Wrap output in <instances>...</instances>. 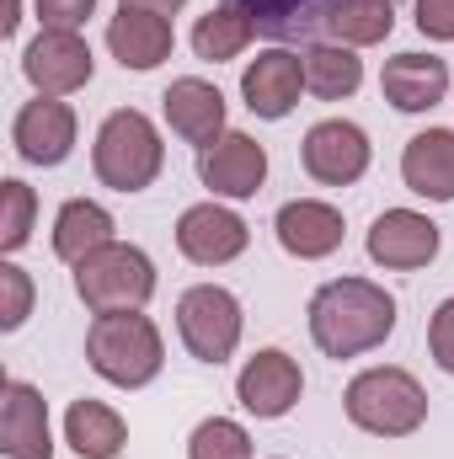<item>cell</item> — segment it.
I'll return each mask as SVG.
<instances>
[{
    "label": "cell",
    "instance_id": "6da1fadb",
    "mask_svg": "<svg viewBox=\"0 0 454 459\" xmlns=\"http://www.w3.org/2000/svg\"><path fill=\"white\" fill-rule=\"evenodd\" d=\"M310 342L327 358H363L390 342L396 332V299L374 278H332L310 294Z\"/></svg>",
    "mask_w": 454,
    "mask_h": 459
},
{
    "label": "cell",
    "instance_id": "7a4b0ae2",
    "mask_svg": "<svg viewBox=\"0 0 454 459\" xmlns=\"http://www.w3.org/2000/svg\"><path fill=\"white\" fill-rule=\"evenodd\" d=\"M342 411L369 438H412L428 422V390L412 368L380 363V368H363V374L347 379Z\"/></svg>",
    "mask_w": 454,
    "mask_h": 459
},
{
    "label": "cell",
    "instance_id": "3957f363",
    "mask_svg": "<svg viewBox=\"0 0 454 459\" xmlns=\"http://www.w3.org/2000/svg\"><path fill=\"white\" fill-rule=\"evenodd\" d=\"M86 363L97 379H108L118 390H144L161 379L166 368V342L161 326L144 310H118V316H97L86 332Z\"/></svg>",
    "mask_w": 454,
    "mask_h": 459
},
{
    "label": "cell",
    "instance_id": "277c9868",
    "mask_svg": "<svg viewBox=\"0 0 454 459\" xmlns=\"http://www.w3.org/2000/svg\"><path fill=\"white\" fill-rule=\"evenodd\" d=\"M161 166H166V144H161V128L150 123V113L118 108V113L102 117V128L92 139V171L102 187L144 193V187H155Z\"/></svg>",
    "mask_w": 454,
    "mask_h": 459
},
{
    "label": "cell",
    "instance_id": "5b68a950",
    "mask_svg": "<svg viewBox=\"0 0 454 459\" xmlns=\"http://www.w3.org/2000/svg\"><path fill=\"white\" fill-rule=\"evenodd\" d=\"M75 294L92 316H118V310H144L150 294H155V262L128 246L113 240L102 251H92L81 267H75Z\"/></svg>",
    "mask_w": 454,
    "mask_h": 459
},
{
    "label": "cell",
    "instance_id": "8992f818",
    "mask_svg": "<svg viewBox=\"0 0 454 459\" xmlns=\"http://www.w3.org/2000/svg\"><path fill=\"white\" fill-rule=\"evenodd\" d=\"M240 332H246V310L225 283H193L177 299V337L198 363H214V368L230 363V352L240 347Z\"/></svg>",
    "mask_w": 454,
    "mask_h": 459
},
{
    "label": "cell",
    "instance_id": "52a82bcc",
    "mask_svg": "<svg viewBox=\"0 0 454 459\" xmlns=\"http://www.w3.org/2000/svg\"><path fill=\"white\" fill-rule=\"evenodd\" d=\"M92 43L81 32H59V27H43L27 48H22V75L38 97H75L81 86H92Z\"/></svg>",
    "mask_w": 454,
    "mask_h": 459
},
{
    "label": "cell",
    "instance_id": "ba28073f",
    "mask_svg": "<svg viewBox=\"0 0 454 459\" xmlns=\"http://www.w3.org/2000/svg\"><path fill=\"white\" fill-rule=\"evenodd\" d=\"M300 160H305V177L321 182V187H353L363 182L369 160H374V144L358 123L347 117H321L310 123L305 144H300Z\"/></svg>",
    "mask_w": 454,
    "mask_h": 459
},
{
    "label": "cell",
    "instance_id": "9c48e42d",
    "mask_svg": "<svg viewBox=\"0 0 454 459\" xmlns=\"http://www.w3.org/2000/svg\"><path fill=\"white\" fill-rule=\"evenodd\" d=\"M300 395H305V374H300V363H294L284 347L251 352V358L240 363V374H235V401H240L257 422L289 417V411L300 406Z\"/></svg>",
    "mask_w": 454,
    "mask_h": 459
},
{
    "label": "cell",
    "instance_id": "30bf717a",
    "mask_svg": "<svg viewBox=\"0 0 454 459\" xmlns=\"http://www.w3.org/2000/svg\"><path fill=\"white\" fill-rule=\"evenodd\" d=\"M75 134H81V123L65 97H32L11 117V144L27 166H65L75 155Z\"/></svg>",
    "mask_w": 454,
    "mask_h": 459
},
{
    "label": "cell",
    "instance_id": "8fae6325",
    "mask_svg": "<svg viewBox=\"0 0 454 459\" xmlns=\"http://www.w3.org/2000/svg\"><path fill=\"white\" fill-rule=\"evenodd\" d=\"M300 91H305V59L294 48H262L246 70H240V102L262 123H284V117L300 108Z\"/></svg>",
    "mask_w": 454,
    "mask_h": 459
},
{
    "label": "cell",
    "instance_id": "7c38bea8",
    "mask_svg": "<svg viewBox=\"0 0 454 459\" xmlns=\"http://www.w3.org/2000/svg\"><path fill=\"white\" fill-rule=\"evenodd\" d=\"M198 182H204L214 198H230V204L257 198L262 182H267V150H262L251 134L230 128V134H220L209 150H198Z\"/></svg>",
    "mask_w": 454,
    "mask_h": 459
},
{
    "label": "cell",
    "instance_id": "4fadbf2b",
    "mask_svg": "<svg viewBox=\"0 0 454 459\" xmlns=\"http://www.w3.org/2000/svg\"><path fill=\"white\" fill-rule=\"evenodd\" d=\"M363 246H369V262L374 267H385V273H417V267H428L439 256L444 235H439V225L428 214H417V209H385L369 225V240Z\"/></svg>",
    "mask_w": 454,
    "mask_h": 459
},
{
    "label": "cell",
    "instance_id": "5bb4252c",
    "mask_svg": "<svg viewBox=\"0 0 454 459\" xmlns=\"http://www.w3.org/2000/svg\"><path fill=\"white\" fill-rule=\"evenodd\" d=\"M246 246H251L246 220H240L235 209H225L220 198L193 204V209H182V220H177V251H182L193 267H225V262H235Z\"/></svg>",
    "mask_w": 454,
    "mask_h": 459
},
{
    "label": "cell",
    "instance_id": "9a60e30c",
    "mask_svg": "<svg viewBox=\"0 0 454 459\" xmlns=\"http://www.w3.org/2000/svg\"><path fill=\"white\" fill-rule=\"evenodd\" d=\"M161 113H166V128H171L182 144H193V150H209L220 134H230L225 128V97H220V86L204 81V75L171 81L166 97H161Z\"/></svg>",
    "mask_w": 454,
    "mask_h": 459
},
{
    "label": "cell",
    "instance_id": "2e32d148",
    "mask_svg": "<svg viewBox=\"0 0 454 459\" xmlns=\"http://www.w3.org/2000/svg\"><path fill=\"white\" fill-rule=\"evenodd\" d=\"M273 235L294 262H321L342 246L347 225H342V209L327 204V198H289L273 214Z\"/></svg>",
    "mask_w": 454,
    "mask_h": 459
},
{
    "label": "cell",
    "instance_id": "e0dca14e",
    "mask_svg": "<svg viewBox=\"0 0 454 459\" xmlns=\"http://www.w3.org/2000/svg\"><path fill=\"white\" fill-rule=\"evenodd\" d=\"M0 455L5 459H54L48 433V401L27 379H5V406H0Z\"/></svg>",
    "mask_w": 454,
    "mask_h": 459
},
{
    "label": "cell",
    "instance_id": "ac0fdd59",
    "mask_svg": "<svg viewBox=\"0 0 454 459\" xmlns=\"http://www.w3.org/2000/svg\"><path fill=\"white\" fill-rule=\"evenodd\" d=\"M108 48L123 70L144 75V70H161L177 48V32H171V16H155V11H134V5H118V16L108 22Z\"/></svg>",
    "mask_w": 454,
    "mask_h": 459
},
{
    "label": "cell",
    "instance_id": "d6986e66",
    "mask_svg": "<svg viewBox=\"0 0 454 459\" xmlns=\"http://www.w3.org/2000/svg\"><path fill=\"white\" fill-rule=\"evenodd\" d=\"M230 5H240L257 22V38H273L284 48V43H321L347 0H230Z\"/></svg>",
    "mask_w": 454,
    "mask_h": 459
},
{
    "label": "cell",
    "instance_id": "ffe728a7",
    "mask_svg": "<svg viewBox=\"0 0 454 459\" xmlns=\"http://www.w3.org/2000/svg\"><path fill=\"white\" fill-rule=\"evenodd\" d=\"M380 91L396 113H433L450 97V65L439 54H396L380 70Z\"/></svg>",
    "mask_w": 454,
    "mask_h": 459
},
{
    "label": "cell",
    "instance_id": "44dd1931",
    "mask_svg": "<svg viewBox=\"0 0 454 459\" xmlns=\"http://www.w3.org/2000/svg\"><path fill=\"white\" fill-rule=\"evenodd\" d=\"M401 182L428 204H454V128H423L406 139Z\"/></svg>",
    "mask_w": 454,
    "mask_h": 459
},
{
    "label": "cell",
    "instance_id": "7402d4cb",
    "mask_svg": "<svg viewBox=\"0 0 454 459\" xmlns=\"http://www.w3.org/2000/svg\"><path fill=\"white\" fill-rule=\"evenodd\" d=\"M113 230H118V220L97 204V198H70V204H59V214H54V256L70 262V267H81L92 251L113 246L118 240Z\"/></svg>",
    "mask_w": 454,
    "mask_h": 459
},
{
    "label": "cell",
    "instance_id": "603a6c76",
    "mask_svg": "<svg viewBox=\"0 0 454 459\" xmlns=\"http://www.w3.org/2000/svg\"><path fill=\"white\" fill-rule=\"evenodd\" d=\"M65 444L81 459H118L128 444V422L118 417L108 401H70L65 411Z\"/></svg>",
    "mask_w": 454,
    "mask_h": 459
},
{
    "label": "cell",
    "instance_id": "cb8c5ba5",
    "mask_svg": "<svg viewBox=\"0 0 454 459\" xmlns=\"http://www.w3.org/2000/svg\"><path fill=\"white\" fill-rule=\"evenodd\" d=\"M305 59V91L321 97V102H347L358 86H363V59L358 48H342V43H305L300 48Z\"/></svg>",
    "mask_w": 454,
    "mask_h": 459
},
{
    "label": "cell",
    "instance_id": "d4e9b609",
    "mask_svg": "<svg viewBox=\"0 0 454 459\" xmlns=\"http://www.w3.org/2000/svg\"><path fill=\"white\" fill-rule=\"evenodd\" d=\"M251 38H257V22H251L240 5H230V0H220L209 16L193 22V54H198L204 65H230V59H240V54L251 48Z\"/></svg>",
    "mask_w": 454,
    "mask_h": 459
},
{
    "label": "cell",
    "instance_id": "484cf974",
    "mask_svg": "<svg viewBox=\"0 0 454 459\" xmlns=\"http://www.w3.org/2000/svg\"><path fill=\"white\" fill-rule=\"evenodd\" d=\"M396 32V0H347L332 27H327V43L342 48H374Z\"/></svg>",
    "mask_w": 454,
    "mask_h": 459
},
{
    "label": "cell",
    "instance_id": "4316f807",
    "mask_svg": "<svg viewBox=\"0 0 454 459\" xmlns=\"http://www.w3.org/2000/svg\"><path fill=\"white\" fill-rule=\"evenodd\" d=\"M32 220H38V193L22 177H5L0 182V251L5 256H16L32 240Z\"/></svg>",
    "mask_w": 454,
    "mask_h": 459
},
{
    "label": "cell",
    "instance_id": "83f0119b",
    "mask_svg": "<svg viewBox=\"0 0 454 459\" xmlns=\"http://www.w3.org/2000/svg\"><path fill=\"white\" fill-rule=\"evenodd\" d=\"M188 459H251V433L235 417H204L188 433Z\"/></svg>",
    "mask_w": 454,
    "mask_h": 459
},
{
    "label": "cell",
    "instance_id": "f1b7e54d",
    "mask_svg": "<svg viewBox=\"0 0 454 459\" xmlns=\"http://www.w3.org/2000/svg\"><path fill=\"white\" fill-rule=\"evenodd\" d=\"M32 316V278L11 256L0 262V332H22Z\"/></svg>",
    "mask_w": 454,
    "mask_h": 459
},
{
    "label": "cell",
    "instance_id": "f546056e",
    "mask_svg": "<svg viewBox=\"0 0 454 459\" xmlns=\"http://www.w3.org/2000/svg\"><path fill=\"white\" fill-rule=\"evenodd\" d=\"M38 22L43 27H59V32H81L92 16H97V0H32Z\"/></svg>",
    "mask_w": 454,
    "mask_h": 459
},
{
    "label": "cell",
    "instance_id": "4dcf8cb0",
    "mask_svg": "<svg viewBox=\"0 0 454 459\" xmlns=\"http://www.w3.org/2000/svg\"><path fill=\"white\" fill-rule=\"evenodd\" d=\"M428 352H433V363L454 379V294L433 310V321H428Z\"/></svg>",
    "mask_w": 454,
    "mask_h": 459
},
{
    "label": "cell",
    "instance_id": "1f68e13d",
    "mask_svg": "<svg viewBox=\"0 0 454 459\" xmlns=\"http://www.w3.org/2000/svg\"><path fill=\"white\" fill-rule=\"evenodd\" d=\"M417 32L433 43H454V0H417Z\"/></svg>",
    "mask_w": 454,
    "mask_h": 459
},
{
    "label": "cell",
    "instance_id": "d6a6232c",
    "mask_svg": "<svg viewBox=\"0 0 454 459\" xmlns=\"http://www.w3.org/2000/svg\"><path fill=\"white\" fill-rule=\"evenodd\" d=\"M118 5H134V11H155V16H177L188 0H118Z\"/></svg>",
    "mask_w": 454,
    "mask_h": 459
},
{
    "label": "cell",
    "instance_id": "836d02e7",
    "mask_svg": "<svg viewBox=\"0 0 454 459\" xmlns=\"http://www.w3.org/2000/svg\"><path fill=\"white\" fill-rule=\"evenodd\" d=\"M16 22H22V0H5V22H0V32L11 38V32H16Z\"/></svg>",
    "mask_w": 454,
    "mask_h": 459
}]
</instances>
